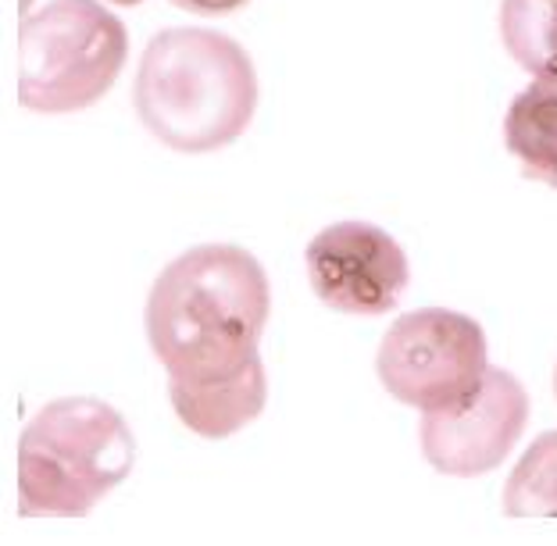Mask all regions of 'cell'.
Masks as SVG:
<instances>
[{
	"instance_id": "1",
	"label": "cell",
	"mask_w": 557,
	"mask_h": 546,
	"mask_svg": "<svg viewBox=\"0 0 557 546\" xmlns=\"http://www.w3.org/2000/svg\"><path fill=\"white\" fill-rule=\"evenodd\" d=\"M272 311L261 261L236 244H205L164 264L147 297V343L169 379H222L258 358Z\"/></svg>"
},
{
	"instance_id": "2",
	"label": "cell",
	"mask_w": 557,
	"mask_h": 546,
	"mask_svg": "<svg viewBox=\"0 0 557 546\" xmlns=\"http://www.w3.org/2000/svg\"><path fill=\"white\" fill-rule=\"evenodd\" d=\"M133 104L144 129L180 154L236 144L258 111V72L233 36L175 25L147 44Z\"/></svg>"
},
{
	"instance_id": "3",
	"label": "cell",
	"mask_w": 557,
	"mask_h": 546,
	"mask_svg": "<svg viewBox=\"0 0 557 546\" xmlns=\"http://www.w3.org/2000/svg\"><path fill=\"white\" fill-rule=\"evenodd\" d=\"M136 439L129 422L97 397H61L22 429L18 511L79 518L129 479Z\"/></svg>"
},
{
	"instance_id": "4",
	"label": "cell",
	"mask_w": 557,
	"mask_h": 546,
	"mask_svg": "<svg viewBox=\"0 0 557 546\" xmlns=\"http://www.w3.org/2000/svg\"><path fill=\"white\" fill-rule=\"evenodd\" d=\"M129 58V33L97 0H50L18 25V100L36 114L94 108Z\"/></svg>"
},
{
	"instance_id": "5",
	"label": "cell",
	"mask_w": 557,
	"mask_h": 546,
	"mask_svg": "<svg viewBox=\"0 0 557 546\" xmlns=\"http://www.w3.org/2000/svg\"><path fill=\"white\" fill-rule=\"evenodd\" d=\"M486 333L450 308H418L386 328L375 372L386 393L418 411H450L486 375Z\"/></svg>"
},
{
	"instance_id": "6",
	"label": "cell",
	"mask_w": 557,
	"mask_h": 546,
	"mask_svg": "<svg viewBox=\"0 0 557 546\" xmlns=\"http://www.w3.org/2000/svg\"><path fill=\"white\" fill-rule=\"evenodd\" d=\"M311 289L325 308L354 319L389 314L411 283L408 253L372 222H333L304 250Z\"/></svg>"
},
{
	"instance_id": "7",
	"label": "cell",
	"mask_w": 557,
	"mask_h": 546,
	"mask_svg": "<svg viewBox=\"0 0 557 546\" xmlns=\"http://www.w3.org/2000/svg\"><path fill=\"white\" fill-rule=\"evenodd\" d=\"M529 425V393L508 368H486L483 383L450 411H422L418 439L440 475L475 479L500 468Z\"/></svg>"
},
{
	"instance_id": "8",
	"label": "cell",
	"mask_w": 557,
	"mask_h": 546,
	"mask_svg": "<svg viewBox=\"0 0 557 546\" xmlns=\"http://www.w3.org/2000/svg\"><path fill=\"white\" fill-rule=\"evenodd\" d=\"M172 411L194 436L225 439L250 425L269 404V379H264L261 353L233 375L222 379H169Z\"/></svg>"
},
{
	"instance_id": "9",
	"label": "cell",
	"mask_w": 557,
	"mask_h": 546,
	"mask_svg": "<svg viewBox=\"0 0 557 546\" xmlns=\"http://www.w3.org/2000/svg\"><path fill=\"white\" fill-rule=\"evenodd\" d=\"M504 144L522 175L557 189V75H536L504 114Z\"/></svg>"
},
{
	"instance_id": "10",
	"label": "cell",
	"mask_w": 557,
	"mask_h": 546,
	"mask_svg": "<svg viewBox=\"0 0 557 546\" xmlns=\"http://www.w3.org/2000/svg\"><path fill=\"white\" fill-rule=\"evenodd\" d=\"M500 40L529 75H557V0H500Z\"/></svg>"
},
{
	"instance_id": "11",
	"label": "cell",
	"mask_w": 557,
	"mask_h": 546,
	"mask_svg": "<svg viewBox=\"0 0 557 546\" xmlns=\"http://www.w3.org/2000/svg\"><path fill=\"white\" fill-rule=\"evenodd\" d=\"M504 514L557 518V429L536 436L504 482Z\"/></svg>"
},
{
	"instance_id": "12",
	"label": "cell",
	"mask_w": 557,
	"mask_h": 546,
	"mask_svg": "<svg viewBox=\"0 0 557 546\" xmlns=\"http://www.w3.org/2000/svg\"><path fill=\"white\" fill-rule=\"evenodd\" d=\"M169 4L189 11V15H233V11L247 8L250 0H169Z\"/></svg>"
},
{
	"instance_id": "13",
	"label": "cell",
	"mask_w": 557,
	"mask_h": 546,
	"mask_svg": "<svg viewBox=\"0 0 557 546\" xmlns=\"http://www.w3.org/2000/svg\"><path fill=\"white\" fill-rule=\"evenodd\" d=\"M111 4H122V8H133V4H139V0H111Z\"/></svg>"
},
{
	"instance_id": "14",
	"label": "cell",
	"mask_w": 557,
	"mask_h": 546,
	"mask_svg": "<svg viewBox=\"0 0 557 546\" xmlns=\"http://www.w3.org/2000/svg\"><path fill=\"white\" fill-rule=\"evenodd\" d=\"M554 397H557V368H554Z\"/></svg>"
}]
</instances>
